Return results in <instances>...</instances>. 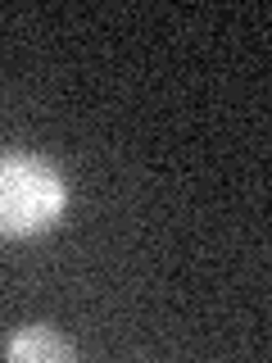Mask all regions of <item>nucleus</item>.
I'll return each instance as SVG.
<instances>
[{
    "label": "nucleus",
    "mask_w": 272,
    "mask_h": 363,
    "mask_svg": "<svg viewBox=\"0 0 272 363\" xmlns=\"http://www.w3.org/2000/svg\"><path fill=\"white\" fill-rule=\"evenodd\" d=\"M68 186L45 159L5 155L0 159V236H37L60 223Z\"/></svg>",
    "instance_id": "nucleus-1"
},
{
    "label": "nucleus",
    "mask_w": 272,
    "mask_h": 363,
    "mask_svg": "<svg viewBox=\"0 0 272 363\" xmlns=\"http://www.w3.org/2000/svg\"><path fill=\"white\" fill-rule=\"evenodd\" d=\"M77 350H73V340H64L55 327H23V332L5 345V359L9 363H64V359H73Z\"/></svg>",
    "instance_id": "nucleus-2"
}]
</instances>
